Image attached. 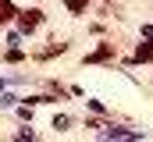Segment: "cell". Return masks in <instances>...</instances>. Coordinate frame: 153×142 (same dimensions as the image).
<instances>
[{
  "label": "cell",
  "mask_w": 153,
  "mask_h": 142,
  "mask_svg": "<svg viewBox=\"0 0 153 142\" xmlns=\"http://www.w3.org/2000/svg\"><path fill=\"white\" fill-rule=\"evenodd\" d=\"M43 18H46V14H43L39 7H18L14 25H18V32H22V36H32L39 25H43Z\"/></svg>",
  "instance_id": "1"
},
{
  "label": "cell",
  "mask_w": 153,
  "mask_h": 142,
  "mask_svg": "<svg viewBox=\"0 0 153 142\" xmlns=\"http://www.w3.org/2000/svg\"><path fill=\"white\" fill-rule=\"evenodd\" d=\"M114 57H117V43L103 39L93 53H85V64H107V61H114Z\"/></svg>",
  "instance_id": "2"
},
{
  "label": "cell",
  "mask_w": 153,
  "mask_h": 142,
  "mask_svg": "<svg viewBox=\"0 0 153 142\" xmlns=\"http://www.w3.org/2000/svg\"><path fill=\"white\" fill-rule=\"evenodd\" d=\"M150 61H153V36H146V43H139L135 53H132L125 64H150Z\"/></svg>",
  "instance_id": "3"
},
{
  "label": "cell",
  "mask_w": 153,
  "mask_h": 142,
  "mask_svg": "<svg viewBox=\"0 0 153 142\" xmlns=\"http://www.w3.org/2000/svg\"><path fill=\"white\" fill-rule=\"evenodd\" d=\"M100 135H103V139H143V132H135V128H117V124H103Z\"/></svg>",
  "instance_id": "4"
},
{
  "label": "cell",
  "mask_w": 153,
  "mask_h": 142,
  "mask_svg": "<svg viewBox=\"0 0 153 142\" xmlns=\"http://www.w3.org/2000/svg\"><path fill=\"white\" fill-rule=\"evenodd\" d=\"M61 53H68V43H50L46 50H36V61H50V57H61Z\"/></svg>",
  "instance_id": "5"
},
{
  "label": "cell",
  "mask_w": 153,
  "mask_h": 142,
  "mask_svg": "<svg viewBox=\"0 0 153 142\" xmlns=\"http://www.w3.org/2000/svg\"><path fill=\"white\" fill-rule=\"evenodd\" d=\"M14 14H18L14 0H0V29H4V25H11V21H14Z\"/></svg>",
  "instance_id": "6"
},
{
  "label": "cell",
  "mask_w": 153,
  "mask_h": 142,
  "mask_svg": "<svg viewBox=\"0 0 153 142\" xmlns=\"http://www.w3.org/2000/svg\"><path fill=\"white\" fill-rule=\"evenodd\" d=\"M64 7H68V14H75V18H82L85 14V7H89V0H61Z\"/></svg>",
  "instance_id": "7"
},
{
  "label": "cell",
  "mask_w": 153,
  "mask_h": 142,
  "mask_svg": "<svg viewBox=\"0 0 153 142\" xmlns=\"http://www.w3.org/2000/svg\"><path fill=\"white\" fill-rule=\"evenodd\" d=\"M50 128H53V132H68V128H71V117H68V114H53Z\"/></svg>",
  "instance_id": "8"
},
{
  "label": "cell",
  "mask_w": 153,
  "mask_h": 142,
  "mask_svg": "<svg viewBox=\"0 0 153 142\" xmlns=\"http://www.w3.org/2000/svg\"><path fill=\"white\" fill-rule=\"evenodd\" d=\"M4 61H7V64H22V61H25V53H22L18 46H11V50L4 53Z\"/></svg>",
  "instance_id": "9"
},
{
  "label": "cell",
  "mask_w": 153,
  "mask_h": 142,
  "mask_svg": "<svg viewBox=\"0 0 153 142\" xmlns=\"http://www.w3.org/2000/svg\"><path fill=\"white\" fill-rule=\"evenodd\" d=\"M18 117H22V121H32V103H22V106H18Z\"/></svg>",
  "instance_id": "10"
},
{
  "label": "cell",
  "mask_w": 153,
  "mask_h": 142,
  "mask_svg": "<svg viewBox=\"0 0 153 142\" xmlns=\"http://www.w3.org/2000/svg\"><path fill=\"white\" fill-rule=\"evenodd\" d=\"M89 110H93V114H107V106L100 103V100H89Z\"/></svg>",
  "instance_id": "11"
},
{
  "label": "cell",
  "mask_w": 153,
  "mask_h": 142,
  "mask_svg": "<svg viewBox=\"0 0 153 142\" xmlns=\"http://www.w3.org/2000/svg\"><path fill=\"white\" fill-rule=\"evenodd\" d=\"M14 100H18V96H11V92H4V96H0V106L7 110V106H14Z\"/></svg>",
  "instance_id": "12"
},
{
  "label": "cell",
  "mask_w": 153,
  "mask_h": 142,
  "mask_svg": "<svg viewBox=\"0 0 153 142\" xmlns=\"http://www.w3.org/2000/svg\"><path fill=\"white\" fill-rule=\"evenodd\" d=\"M85 128H93V132H100V128H103V121H96V117H85Z\"/></svg>",
  "instance_id": "13"
}]
</instances>
